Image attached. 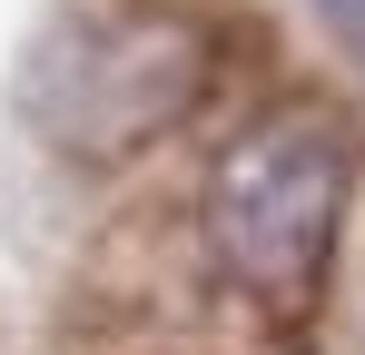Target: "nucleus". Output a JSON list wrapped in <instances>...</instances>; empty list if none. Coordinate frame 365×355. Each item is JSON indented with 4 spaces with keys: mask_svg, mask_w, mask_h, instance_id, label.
Wrapping results in <instances>:
<instances>
[{
    "mask_svg": "<svg viewBox=\"0 0 365 355\" xmlns=\"http://www.w3.org/2000/svg\"><path fill=\"white\" fill-rule=\"evenodd\" d=\"M356 187V138L326 109H267L207 158L197 178V237L207 267L277 326H306L336 277V227Z\"/></svg>",
    "mask_w": 365,
    "mask_h": 355,
    "instance_id": "f257e3e1",
    "label": "nucleus"
}]
</instances>
